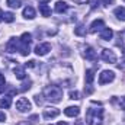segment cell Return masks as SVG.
<instances>
[{"label": "cell", "mask_w": 125, "mask_h": 125, "mask_svg": "<svg viewBox=\"0 0 125 125\" xmlns=\"http://www.w3.org/2000/svg\"><path fill=\"white\" fill-rule=\"evenodd\" d=\"M102 116H103V109L90 108L86 114V122L89 125H102Z\"/></svg>", "instance_id": "obj_1"}, {"label": "cell", "mask_w": 125, "mask_h": 125, "mask_svg": "<svg viewBox=\"0 0 125 125\" xmlns=\"http://www.w3.org/2000/svg\"><path fill=\"white\" fill-rule=\"evenodd\" d=\"M112 36H114V31L111 28H103L100 31V38L103 41H109V39H112Z\"/></svg>", "instance_id": "obj_11"}, {"label": "cell", "mask_w": 125, "mask_h": 125, "mask_svg": "<svg viewBox=\"0 0 125 125\" xmlns=\"http://www.w3.org/2000/svg\"><path fill=\"white\" fill-rule=\"evenodd\" d=\"M67 9H68V4L65 1H57L55 3V12L57 13H64Z\"/></svg>", "instance_id": "obj_14"}, {"label": "cell", "mask_w": 125, "mask_h": 125, "mask_svg": "<svg viewBox=\"0 0 125 125\" xmlns=\"http://www.w3.org/2000/svg\"><path fill=\"white\" fill-rule=\"evenodd\" d=\"M3 90H4V86H3V84H0V93H3Z\"/></svg>", "instance_id": "obj_33"}, {"label": "cell", "mask_w": 125, "mask_h": 125, "mask_svg": "<svg viewBox=\"0 0 125 125\" xmlns=\"http://www.w3.org/2000/svg\"><path fill=\"white\" fill-rule=\"evenodd\" d=\"M3 21L7 22V23H12L15 21V15L12 12H6V13H3Z\"/></svg>", "instance_id": "obj_19"}, {"label": "cell", "mask_w": 125, "mask_h": 125, "mask_svg": "<svg viewBox=\"0 0 125 125\" xmlns=\"http://www.w3.org/2000/svg\"><path fill=\"white\" fill-rule=\"evenodd\" d=\"M10 105H12V97L10 96H4V97L0 99V108L7 109V108H10Z\"/></svg>", "instance_id": "obj_15"}, {"label": "cell", "mask_w": 125, "mask_h": 125, "mask_svg": "<svg viewBox=\"0 0 125 125\" xmlns=\"http://www.w3.org/2000/svg\"><path fill=\"white\" fill-rule=\"evenodd\" d=\"M45 97L52 103H58L62 97V90L57 86H48L45 89Z\"/></svg>", "instance_id": "obj_2"}, {"label": "cell", "mask_w": 125, "mask_h": 125, "mask_svg": "<svg viewBox=\"0 0 125 125\" xmlns=\"http://www.w3.org/2000/svg\"><path fill=\"white\" fill-rule=\"evenodd\" d=\"M114 3V0H103V4L105 6H109V4H112Z\"/></svg>", "instance_id": "obj_29"}, {"label": "cell", "mask_w": 125, "mask_h": 125, "mask_svg": "<svg viewBox=\"0 0 125 125\" xmlns=\"http://www.w3.org/2000/svg\"><path fill=\"white\" fill-rule=\"evenodd\" d=\"M31 87V82H28V83H25V84H22V87H21V90L22 92H25V90H28Z\"/></svg>", "instance_id": "obj_26"}, {"label": "cell", "mask_w": 125, "mask_h": 125, "mask_svg": "<svg viewBox=\"0 0 125 125\" xmlns=\"http://www.w3.org/2000/svg\"><path fill=\"white\" fill-rule=\"evenodd\" d=\"M51 51V45L48 44V42H44V44H39V45H36L35 47V54L36 55H47L48 52Z\"/></svg>", "instance_id": "obj_6"}, {"label": "cell", "mask_w": 125, "mask_h": 125, "mask_svg": "<svg viewBox=\"0 0 125 125\" xmlns=\"http://www.w3.org/2000/svg\"><path fill=\"white\" fill-rule=\"evenodd\" d=\"M33 65H35V61H29V62H26V67H33Z\"/></svg>", "instance_id": "obj_32"}, {"label": "cell", "mask_w": 125, "mask_h": 125, "mask_svg": "<svg viewBox=\"0 0 125 125\" xmlns=\"http://www.w3.org/2000/svg\"><path fill=\"white\" fill-rule=\"evenodd\" d=\"M119 106H121V108L125 111V97H122V99H121V102H119Z\"/></svg>", "instance_id": "obj_27"}, {"label": "cell", "mask_w": 125, "mask_h": 125, "mask_svg": "<svg viewBox=\"0 0 125 125\" xmlns=\"http://www.w3.org/2000/svg\"><path fill=\"white\" fill-rule=\"evenodd\" d=\"M23 16H25L26 19H33V18H35V10H33V7L26 6V7L23 9Z\"/></svg>", "instance_id": "obj_16"}, {"label": "cell", "mask_w": 125, "mask_h": 125, "mask_svg": "<svg viewBox=\"0 0 125 125\" xmlns=\"http://www.w3.org/2000/svg\"><path fill=\"white\" fill-rule=\"evenodd\" d=\"M58 115H60V109H57V108H47V109L44 111V118H47V119L55 118V116H58Z\"/></svg>", "instance_id": "obj_8"}, {"label": "cell", "mask_w": 125, "mask_h": 125, "mask_svg": "<svg viewBox=\"0 0 125 125\" xmlns=\"http://www.w3.org/2000/svg\"><path fill=\"white\" fill-rule=\"evenodd\" d=\"M19 51H21V54H22V55H28V54L31 52L29 44H22V42H21V48H19Z\"/></svg>", "instance_id": "obj_20"}, {"label": "cell", "mask_w": 125, "mask_h": 125, "mask_svg": "<svg viewBox=\"0 0 125 125\" xmlns=\"http://www.w3.org/2000/svg\"><path fill=\"white\" fill-rule=\"evenodd\" d=\"M18 45H19V39H16V38H12V39L7 42V45H6V50H7V52H16V50H18Z\"/></svg>", "instance_id": "obj_9"}, {"label": "cell", "mask_w": 125, "mask_h": 125, "mask_svg": "<svg viewBox=\"0 0 125 125\" xmlns=\"http://www.w3.org/2000/svg\"><path fill=\"white\" fill-rule=\"evenodd\" d=\"M114 13H115V16H116L118 19L125 21V7H122V6H121V7H116Z\"/></svg>", "instance_id": "obj_18"}, {"label": "cell", "mask_w": 125, "mask_h": 125, "mask_svg": "<svg viewBox=\"0 0 125 125\" xmlns=\"http://www.w3.org/2000/svg\"><path fill=\"white\" fill-rule=\"evenodd\" d=\"M94 79V71L93 70H86V83L87 84H92Z\"/></svg>", "instance_id": "obj_21"}, {"label": "cell", "mask_w": 125, "mask_h": 125, "mask_svg": "<svg viewBox=\"0 0 125 125\" xmlns=\"http://www.w3.org/2000/svg\"><path fill=\"white\" fill-rule=\"evenodd\" d=\"M115 79V73L114 71H109V70H105L99 74V83L100 84H106V83H111L114 82Z\"/></svg>", "instance_id": "obj_4"}, {"label": "cell", "mask_w": 125, "mask_h": 125, "mask_svg": "<svg viewBox=\"0 0 125 125\" xmlns=\"http://www.w3.org/2000/svg\"><path fill=\"white\" fill-rule=\"evenodd\" d=\"M84 57H86V60H90V61H93L94 58H96V52H94V50L92 47H86V50H84Z\"/></svg>", "instance_id": "obj_12"}, {"label": "cell", "mask_w": 125, "mask_h": 125, "mask_svg": "<svg viewBox=\"0 0 125 125\" xmlns=\"http://www.w3.org/2000/svg\"><path fill=\"white\" fill-rule=\"evenodd\" d=\"M64 114H65L67 116H71V118L79 116V114H80V108H77V106H68V108L64 109Z\"/></svg>", "instance_id": "obj_10"}, {"label": "cell", "mask_w": 125, "mask_h": 125, "mask_svg": "<svg viewBox=\"0 0 125 125\" xmlns=\"http://www.w3.org/2000/svg\"><path fill=\"white\" fill-rule=\"evenodd\" d=\"M1 21H3V12L0 10V22H1Z\"/></svg>", "instance_id": "obj_34"}, {"label": "cell", "mask_w": 125, "mask_h": 125, "mask_svg": "<svg viewBox=\"0 0 125 125\" xmlns=\"http://www.w3.org/2000/svg\"><path fill=\"white\" fill-rule=\"evenodd\" d=\"M79 96H80V93H79L77 90H71V92H70V99H73V100H74V99H80Z\"/></svg>", "instance_id": "obj_24"}, {"label": "cell", "mask_w": 125, "mask_h": 125, "mask_svg": "<svg viewBox=\"0 0 125 125\" xmlns=\"http://www.w3.org/2000/svg\"><path fill=\"white\" fill-rule=\"evenodd\" d=\"M6 4L12 9H18L21 7V0H6Z\"/></svg>", "instance_id": "obj_22"}, {"label": "cell", "mask_w": 125, "mask_h": 125, "mask_svg": "<svg viewBox=\"0 0 125 125\" xmlns=\"http://www.w3.org/2000/svg\"><path fill=\"white\" fill-rule=\"evenodd\" d=\"M57 125H68V124H67V122H58Z\"/></svg>", "instance_id": "obj_35"}, {"label": "cell", "mask_w": 125, "mask_h": 125, "mask_svg": "<svg viewBox=\"0 0 125 125\" xmlns=\"http://www.w3.org/2000/svg\"><path fill=\"white\" fill-rule=\"evenodd\" d=\"M76 33L77 35H86V31L83 29V26H77L76 28Z\"/></svg>", "instance_id": "obj_25"}, {"label": "cell", "mask_w": 125, "mask_h": 125, "mask_svg": "<svg viewBox=\"0 0 125 125\" xmlns=\"http://www.w3.org/2000/svg\"><path fill=\"white\" fill-rule=\"evenodd\" d=\"M31 108H32V105H31V102L26 99V97H21L18 102H16V109L19 111V112H29L31 111Z\"/></svg>", "instance_id": "obj_3"}, {"label": "cell", "mask_w": 125, "mask_h": 125, "mask_svg": "<svg viewBox=\"0 0 125 125\" xmlns=\"http://www.w3.org/2000/svg\"><path fill=\"white\" fill-rule=\"evenodd\" d=\"M39 12H41V15L45 16V18L51 15V9H50V6L45 4V3H39Z\"/></svg>", "instance_id": "obj_13"}, {"label": "cell", "mask_w": 125, "mask_h": 125, "mask_svg": "<svg viewBox=\"0 0 125 125\" xmlns=\"http://www.w3.org/2000/svg\"><path fill=\"white\" fill-rule=\"evenodd\" d=\"M6 121V115L3 112H0V122H4Z\"/></svg>", "instance_id": "obj_28"}, {"label": "cell", "mask_w": 125, "mask_h": 125, "mask_svg": "<svg viewBox=\"0 0 125 125\" xmlns=\"http://www.w3.org/2000/svg\"><path fill=\"white\" fill-rule=\"evenodd\" d=\"M74 3H79V4H83V3H86V1H89V0H73Z\"/></svg>", "instance_id": "obj_30"}, {"label": "cell", "mask_w": 125, "mask_h": 125, "mask_svg": "<svg viewBox=\"0 0 125 125\" xmlns=\"http://www.w3.org/2000/svg\"><path fill=\"white\" fill-rule=\"evenodd\" d=\"M102 60H103V61H106V62L114 64V62H116V54H115L112 50L105 48V50L102 51Z\"/></svg>", "instance_id": "obj_5"}, {"label": "cell", "mask_w": 125, "mask_h": 125, "mask_svg": "<svg viewBox=\"0 0 125 125\" xmlns=\"http://www.w3.org/2000/svg\"><path fill=\"white\" fill-rule=\"evenodd\" d=\"M31 38H32L31 33L25 32V33H22V36H21V39H19V41H21L22 44H31V41H32Z\"/></svg>", "instance_id": "obj_23"}, {"label": "cell", "mask_w": 125, "mask_h": 125, "mask_svg": "<svg viewBox=\"0 0 125 125\" xmlns=\"http://www.w3.org/2000/svg\"><path fill=\"white\" fill-rule=\"evenodd\" d=\"M105 28V22L102 21V19H96L92 22V25H90V29L89 31L92 32V33H96L97 31H102Z\"/></svg>", "instance_id": "obj_7"}, {"label": "cell", "mask_w": 125, "mask_h": 125, "mask_svg": "<svg viewBox=\"0 0 125 125\" xmlns=\"http://www.w3.org/2000/svg\"><path fill=\"white\" fill-rule=\"evenodd\" d=\"M0 84H4V76L0 73Z\"/></svg>", "instance_id": "obj_31"}, {"label": "cell", "mask_w": 125, "mask_h": 125, "mask_svg": "<svg viewBox=\"0 0 125 125\" xmlns=\"http://www.w3.org/2000/svg\"><path fill=\"white\" fill-rule=\"evenodd\" d=\"M15 76H16V79H19V80H23V79L26 77L25 68H23V67H16V68H15Z\"/></svg>", "instance_id": "obj_17"}]
</instances>
